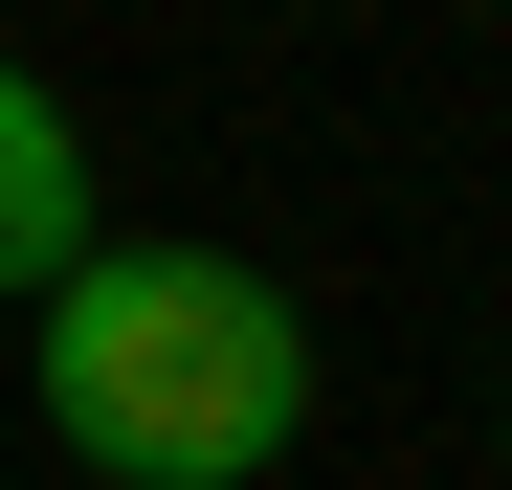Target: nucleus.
I'll return each mask as SVG.
<instances>
[{
    "label": "nucleus",
    "instance_id": "nucleus-1",
    "mask_svg": "<svg viewBox=\"0 0 512 490\" xmlns=\"http://www.w3.org/2000/svg\"><path fill=\"white\" fill-rule=\"evenodd\" d=\"M45 446L90 490H268L312 446V312L245 245H90L45 290Z\"/></svg>",
    "mask_w": 512,
    "mask_h": 490
},
{
    "label": "nucleus",
    "instance_id": "nucleus-2",
    "mask_svg": "<svg viewBox=\"0 0 512 490\" xmlns=\"http://www.w3.org/2000/svg\"><path fill=\"white\" fill-rule=\"evenodd\" d=\"M90 245H112V223H90V134H67L45 67H0V312H45Z\"/></svg>",
    "mask_w": 512,
    "mask_h": 490
}]
</instances>
